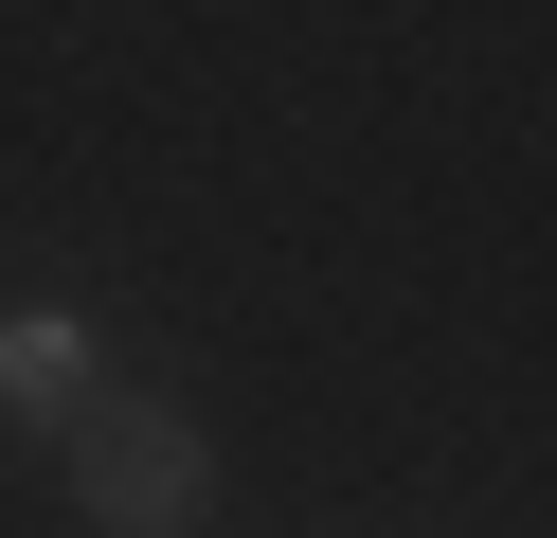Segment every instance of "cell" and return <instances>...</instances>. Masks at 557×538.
I'll return each instance as SVG.
<instances>
[{
  "instance_id": "2",
  "label": "cell",
  "mask_w": 557,
  "mask_h": 538,
  "mask_svg": "<svg viewBox=\"0 0 557 538\" xmlns=\"http://www.w3.org/2000/svg\"><path fill=\"white\" fill-rule=\"evenodd\" d=\"M90 395V341L73 323H0V413H73Z\"/></svg>"
},
{
  "instance_id": "1",
  "label": "cell",
  "mask_w": 557,
  "mask_h": 538,
  "mask_svg": "<svg viewBox=\"0 0 557 538\" xmlns=\"http://www.w3.org/2000/svg\"><path fill=\"white\" fill-rule=\"evenodd\" d=\"M73 502L109 538H181L198 502H216V449H198L162 395H73Z\"/></svg>"
}]
</instances>
